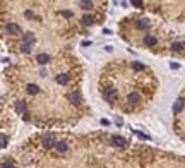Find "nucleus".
I'll list each match as a JSON object with an SVG mask.
<instances>
[{
	"mask_svg": "<svg viewBox=\"0 0 185 168\" xmlns=\"http://www.w3.org/2000/svg\"><path fill=\"white\" fill-rule=\"evenodd\" d=\"M127 103H129V108H127V112H132V110H137V108H141L144 105V96L141 94L139 91H132L127 96Z\"/></svg>",
	"mask_w": 185,
	"mask_h": 168,
	"instance_id": "nucleus-1",
	"label": "nucleus"
},
{
	"mask_svg": "<svg viewBox=\"0 0 185 168\" xmlns=\"http://www.w3.org/2000/svg\"><path fill=\"white\" fill-rule=\"evenodd\" d=\"M5 31L9 33V35H19L21 33V26H17L15 22H9L5 26Z\"/></svg>",
	"mask_w": 185,
	"mask_h": 168,
	"instance_id": "nucleus-2",
	"label": "nucleus"
},
{
	"mask_svg": "<svg viewBox=\"0 0 185 168\" xmlns=\"http://www.w3.org/2000/svg\"><path fill=\"white\" fill-rule=\"evenodd\" d=\"M67 98L70 99V101H72L74 105H81V103H82V98H81V94H79L77 91H72V93H69V94H67Z\"/></svg>",
	"mask_w": 185,
	"mask_h": 168,
	"instance_id": "nucleus-3",
	"label": "nucleus"
},
{
	"mask_svg": "<svg viewBox=\"0 0 185 168\" xmlns=\"http://www.w3.org/2000/svg\"><path fill=\"white\" fill-rule=\"evenodd\" d=\"M36 41V38H34L33 33H26V35H22V45H33V43Z\"/></svg>",
	"mask_w": 185,
	"mask_h": 168,
	"instance_id": "nucleus-4",
	"label": "nucleus"
},
{
	"mask_svg": "<svg viewBox=\"0 0 185 168\" xmlns=\"http://www.w3.org/2000/svg\"><path fill=\"white\" fill-rule=\"evenodd\" d=\"M130 67H132V70H136V72H147V70H149L144 63H141V62H132L130 63Z\"/></svg>",
	"mask_w": 185,
	"mask_h": 168,
	"instance_id": "nucleus-5",
	"label": "nucleus"
},
{
	"mask_svg": "<svg viewBox=\"0 0 185 168\" xmlns=\"http://www.w3.org/2000/svg\"><path fill=\"white\" fill-rule=\"evenodd\" d=\"M156 43H158L156 36H153V35H146V38H144V45H146V46H154Z\"/></svg>",
	"mask_w": 185,
	"mask_h": 168,
	"instance_id": "nucleus-6",
	"label": "nucleus"
},
{
	"mask_svg": "<svg viewBox=\"0 0 185 168\" xmlns=\"http://www.w3.org/2000/svg\"><path fill=\"white\" fill-rule=\"evenodd\" d=\"M43 144H45V147H55V146H57L53 136H46V137L43 139Z\"/></svg>",
	"mask_w": 185,
	"mask_h": 168,
	"instance_id": "nucleus-7",
	"label": "nucleus"
},
{
	"mask_svg": "<svg viewBox=\"0 0 185 168\" xmlns=\"http://www.w3.org/2000/svg\"><path fill=\"white\" fill-rule=\"evenodd\" d=\"M36 62L41 63V65H45V63L50 62V55H46V53H40V55H36Z\"/></svg>",
	"mask_w": 185,
	"mask_h": 168,
	"instance_id": "nucleus-8",
	"label": "nucleus"
},
{
	"mask_svg": "<svg viewBox=\"0 0 185 168\" xmlns=\"http://www.w3.org/2000/svg\"><path fill=\"white\" fill-rule=\"evenodd\" d=\"M182 110H184V99H177L175 105H173V113L177 115V113H180Z\"/></svg>",
	"mask_w": 185,
	"mask_h": 168,
	"instance_id": "nucleus-9",
	"label": "nucleus"
},
{
	"mask_svg": "<svg viewBox=\"0 0 185 168\" xmlns=\"http://www.w3.org/2000/svg\"><path fill=\"white\" fill-rule=\"evenodd\" d=\"M55 149H57L58 153H65V151H67V142H65V141H58L57 146H55Z\"/></svg>",
	"mask_w": 185,
	"mask_h": 168,
	"instance_id": "nucleus-10",
	"label": "nucleus"
},
{
	"mask_svg": "<svg viewBox=\"0 0 185 168\" xmlns=\"http://www.w3.org/2000/svg\"><path fill=\"white\" fill-rule=\"evenodd\" d=\"M184 48H185L184 41H175L171 45V50H173V52H184Z\"/></svg>",
	"mask_w": 185,
	"mask_h": 168,
	"instance_id": "nucleus-11",
	"label": "nucleus"
},
{
	"mask_svg": "<svg viewBox=\"0 0 185 168\" xmlns=\"http://www.w3.org/2000/svg\"><path fill=\"white\" fill-rule=\"evenodd\" d=\"M136 26H137L139 29H146L147 26H149V21H147V19H137V21H136Z\"/></svg>",
	"mask_w": 185,
	"mask_h": 168,
	"instance_id": "nucleus-12",
	"label": "nucleus"
},
{
	"mask_svg": "<svg viewBox=\"0 0 185 168\" xmlns=\"http://www.w3.org/2000/svg\"><path fill=\"white\" fill-rule=\"evenodd\" d=\"M113 142H115L116 146H125L127 144V141L123 139V137H120V136H113Z\"/></svg>",
	"mask_w": 185,
	"mask_h": 168,
	"instance_id": "nucleus-13",
	"label": "nucleus"
},
{
	"mask_svg": "<svg viewBox=\"0 0 185 168\" xmlns=\"http://www.w3.org/2000/svg\"><path fill=\"white\" fill-rule=\"evenodd\" d=\"M77 5L82 7L84 10H89V9H93V2H77Z\"/></svg>",
	"mask_w": 185,
	"mask_h": 168,
	"instance_id": "nucleus-14",
	"label": "nucleus"
},
{
	"mask_svg": "<svg viewBox=\"0 0 185 168\" xmlns=\"http://www.w3.org/2000/svg\"><path fill=\"white\" fill-rule=\"evenodd\" d=\"M93 22H94V17H93V15H84V17H82V24H86V26H89V24H93Z\"/></svg>",
	"mask_w": 185,
	"mask_h": 168,
	"instance_id": "nucleus-15",
	"label": "nucleus"
},
{
	"mask_svg": "<svg viewBox=\"0 0 185 168\" xmlns=\"http://www.w3.org/2000/svg\"><path fill=\"white\" fill-rule=\"evenodd\" d=\"M38 91H40L38 86H34V84H29V86H27V93H29V94H36Z\"/></svg>",
	"mask_w": 185,
	"mask_h": 168,
	"instance_id": "nucleus-16",
	"label": "nucleus"
},
{
	"mask_svg": "<svg viewBox=\"0 0 185 168\" xmlns=\"http://www.w3.org/2000/svg\"><path fill=\"white\" fill-rule=\"evenodd\" d=\"M67 81H69V77L63 76V74H62V76H57V83H58V84H65Z\"/></svg>",
	"mask_w": 185,
	"mask_h": 168,
	"instance_id": "nucleus-17",
	"label": "nucleus"
},
{
	"mask_svg": "<svg viewBox=\"0 0 185 168\" xmlns=\"http://www.w3.org/2000/svg\"><path fill=\"white\" fill-rule=\"evenodd\" d=\"M132 5H134V7H142L144 4L141 2V0H132Z\"/></svg>",
	"mask_w": 185,
	"mask_h": 168,
	"instance_id": "nucleus-18",
	"label": "nucleus"
},
{
	"mask_svg": "<svg viewBox=\"0 0 185 168\" xmlns=\"http://www.w3.org/2000/svg\"><path fill=\"white\" fill-rule=\"evenodd\" d=\"M15 108H17V112H22V110H24V108H26V105H24V103H17V105H15Z\"/></svg>",
	"mask_w": 185,
	"mask_h": 168,
	"instance_id": "nucleus-19",
	"label": "nucleus"
},
{
	"mask_svg": "<svg viewBox=\"0 0 185 168\" xmlns=\"http://www.w3.org/2000/svg\"><path fill=\"white\" fill-rule=\"evenodd\" d=\"M22 52H24V53H29V52H31V46H29V45H22Z\"/></svg>",
	"mask_w": 185,
	"mask_h": 168,
	"instance_id": "nucleus-20",
	"label": "nucleus"
},
{
	"mask_svg": "<svg viewBox=\"0 0 185 168\" xmlns=\"http://www.w3.org/2000/svg\"><path fill=\"white\" fill-rule=\"evenodd\" d=\"M5 146H7V136L2 134V147H5Z\"/></svg>",
	"mask_w": 185,
	"mask_h": 168,
	"instance_id": "nucleus-21",
	"label": "nucleus"
},
{
	"mask_svg": "<svg viewBox=\"0 0 185 168\" xmlns=\"http://www.w3.org/2000/svg\"><path fill=\"white\" fill-rule=\"evenodd\" d=\"M2 168H14V167H12V163H7V161H4V163H2Z\"/></svg>",
	"mask_w": 185,
	"mask_h": 168,
	"instance_id": "nucleus-22",
	"label": "nucleus"
},
{
	"mask_svg": "<svg viewBox=\"0 0 185 168\" xmlns=\"http://www.w3.org/2000/svg\"><path fill=\"white\" fill-rule=\"evenodd\" d=\"M115 124H116V125H122V124H123V120L120 119V117H116V119H115Z\"/></svg>",
	"mask_w": 185,
	"mask_h": 168,
	"instance_id": "nucleus-23",
	"label": "nucleus"
},
{
	"mask_svg": "<svg viewBox=\"0 0 185 168\" xmlns=\"http://www.w3.org/2000/svg\"><path fill=\"white\" fill-rule=\"evenodd\" d=\"M63 15H65V17H72V12H70V10H65V12H63Z\"/></svg>",
	"mask_w": 185,
	"mask_h": 168,
	"instance_id": "nucleus-24",
	"label": "nucleus"
}]
</instances>
